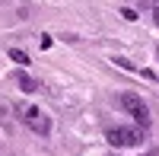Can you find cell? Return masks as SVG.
<instances>
[{"mask_svg": "<svg viewBox=\"0 0 159 156\" xmlns=\"http://www.w3.org/2000/svg\"><path fill=\"white\" fill-rule=\"evenodd\" d=\"M16 115H19V121L25 124V127H32L35 134H51V118L42 112V108H35V105H25V102H19L16 105Z\"/></svg>", "mask_w": 159, "mask_h": 156, "instance_id": "cell-1", "label": "cell"}, {"mask_svg": "<svg viewBox=\"0 0 159 156\" xmlns=\"http://www.w3.org/2000/svg\"><path fill=\"white\" fill-rule=\"evenodd\" d=\"M105 140L111 147H137V144H143V131L140 127H108Z\"/></svg>", "mask_w": 159, "mask_h": 156, "instance_id": "cell-2", "label": "cell"}, {"mask_svg": "<svg viewBox=\"0 0 159 156\" xmlns=\"http://www.w3.org/2000/svg\"><path fill=\"white\" fill-rule=\"evenodd\" d=\"M121 108H124L127 115H134L143 127L150 124V108H147V102H143L137 93H124V96H121Z\"/></svg>", "mask_w": 159, "mask_h": 156, "instance_id": "cell-3", "label": "cell"}, {"mask_svg": "<svg viewBox=\"0 0 159 156\" xmlns=\"http://www.w3.org/2000/svg\"><path fill=\"white\" fill-rule=\"evenodd\" d=\"M16 83L25 89V93H35V89H38V83H35V80H32V76L25 73V70H19V73H16Z\"/></svg>", "mask_w": 159, "mask_h": 156, "instance_id": "cell-4", "label": "cell"}, {"mask_svg": "<svg viewBox=\"0 0 159 156\" xmlns=\"http://www.w3.org/2000/svg\"><path fill=\"white\" fill-rule=\"evenodd\" d=\"M7 54H10V61H16V64H29V54H25V51H19V48H10Z\"/></svg>", "mask_w": 159, "mask_h": 156, "instance_id": "cell-5", "label": "cell"}, {"mask_svg": "<svg viewBox=\"0 0 159 156\" xmlns=\"http://www.w3.org/2000/svg\"><path fill=\"white\" fill-rule=\"evenodd\" d=\"M121 16H124V19H137V13L130 10V7H124V10H121Z\"/></svg>", "mask_w": 159, "mask_h": 156, "instance_id": "cell-6", "label": "cell"}, {"mask_svg": "<svg viewBox=\"0 0 159 156\" xmlns=\"http://www.w3.org/2000/svg\"><path fill=\"white\" fill-rule=\"evenodd\" d=\"M115 64H121L124 70H134V64H130V61H124V57H115Z\"/></svg>", "mask_w": 159, "mask_h": 156, "instance_id": "cell-7", "label": "cell"}, {"mask_svg": "<svg viewBox=\"0 0 159 156\" xmlns=\"http://www.w3.org/2000/svg\"><path fill=\"white\" fill-rule=\"evenodd\" d=\"M153 19H156V25H159V7H156V10H153Z\"/></svg>", "mask_w": 159, "mask_h": 156, "instance_id": "cell-8", "label": "cell"}, {"mask_svg": "<svg viewBox=\"0 0 159 156\" xmlns=\"http://www.w3.org/2000/svg\"><path fill=\"white\" fill-rule=\"evenodd\" d=\"M156 54H159V48H156Z\"/></svg>", "mask_w": 159, "mask_h": 156, "instance_id": "cell-9", "label": "cell"}]
</instances>
